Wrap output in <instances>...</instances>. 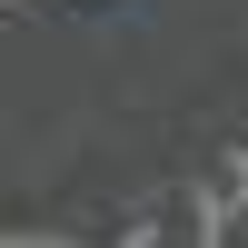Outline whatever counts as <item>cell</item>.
<instances>
[{
  "mask_svg": "<svg viewBox=\"0 0 248 248\" xmlns=\"http://www.w3.org/2000/svg\"><path fill=\"white\" fill-rule=\"evenodd\" d=\"M209 248H248V179H229V199L209 218Z\"/></svg>",
  "mask_w": 248,
  "mask_h": 248,
  "instance_id": "cell-1",
  "label": "cell"
}]
</instances>
